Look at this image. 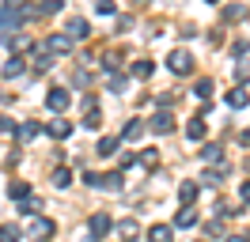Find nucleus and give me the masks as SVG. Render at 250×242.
Segmentation results:
<instances>
[{
  "instance_id": "obj_35",
  "label": "nucleus",
  "mask_w": 250,
  "mask_h": 242,
  "mask_svg": "<svg viewBox=\"0 0 250 242\" xmlns=\"http://www.w3.org/2000/svg\"><path fill=\"white\" fill-rule=\"evenodd\" d=\"M239 140H243V148H250V133H243V136H239Z\"/></svg>"
},
{
  "instance_id": "obj_8",
  "label": "nucleus",
  "mask_w": 250,
  "mask_h": 242,
  "mask_svg": "<svg viewBox=\"0 0 250 242\" xmlns=\"http://www.w3.org/2000/svg\"><path fill=\"white\" fill-rule=\"evenodd\" d=\"M49 53H68V49H72V38H68V34H49Z\"/></svg>"
},
{
  "instance_id": "obj_7",
  "label": "nucleus",
  "mask_w": 250,
  "mask_h": 242,
  "mask_svg": "<svg viewBox=\"0 0 250 242\" xmlns=\"http://www.w3.org/2000/svg\"><path fill=\"white\" fill-rule=\"evenodd\" d=\"M152 133H159V136L174 133V118H171V114H167V110H159L156 118H152Z\"/></svg>"
},
{
  "instance_id": "obj_18",
  "label": "nucleus",
  "mask_w": 250,
  "mask_h": 242,
  "mask_svg": "<svg viewBox=\"0 0 250 242\" xmlns=\"http://www.w3.org/2000/svg\"><path fill=\"white\" fill-rule=\"evenodd\" d=\"M205 133H208V129H205L201 118H193V121L186 125V136H189V140H205Z\"/></svg>"
},
{
  "instance_id": "obj_21",
  "label": "nucleus",
  "mask_w": 250,
  "mask_h": 242,
  "mask_svg": "<svg viewBox=\"0 0 250 242\" xmlns=\"http://www.w3.org/2000/svg\"><path fill=\"white\" fill-rule=\"evenodd\" d=\"M201 159H205V163H220V159H224V151H220L216 144H205V151H201Z\"/></svg>"
},
{
  "instance_id": "obj_28",
  "label": "nucleus",
  "mask_w": 250,
  "mask_h": 242,
  "mask_svg": "<svg viewBox=\"0 0 250 242\" xmlns=\"http://www.w3.org/2000/svg\"><path fill=\"white\" fill-rule=\"evenodd\" d=\"M95 12H99V15H114V0H99Z\"/></svg>"
},
{
  "instance_id": "obj_34",
  "label": "nucleus",
  "mask_w": 250,
  "mask_h": 242,
  "mask_svg": "<svg viewBox=\"0 0 250 242\" xmlns=\"http://www.w3.org/2000/svg\"><path fill=\"white\" fill-rule=\"evenodd\" d=\"M239 197H243V201L250 204V182H243V185H239Z\"/></svg>"
},
{
  "instance_id": "obj_11",
  "label": "nucleus",
  "mask_w": 250,
  "mask_h": 242,
  "mask_svg": "<svg viewBox=\"0 0 250 242\" xmlns=\"http://www.w3.org/2000/svg\"><path fill=\"white\" fill-rule=\"evenodd\" d=\"M23 68H27V64H23V57H8V64H4V80H16V76H23Z\"/></svg>"
},
{
  "instance_id": "obj_1",
  "label": "nucleus",
  "mask_w": 250,
  "mask_h": 242,
  "mask_svg": "<svg viewBox=\"0 0 250 242\" xmlns=\"http://www.w3.org/2000/svg\"><path fill=\"white\" fill-rule=\"evenodd\" d=\"M27 231H31V239H34V242H46V239H53L57 223H53V220H46V216H34Z\"/></svg>"
},
{
  "instance_id": "obj_30",
  "label": "nucleus",
  "mask_w": 250,
  "mask_h": 242,
  "mask_svg": "<svg viewBox=\"0 0 250 242\" xmlns=\"http://www.w3.org/2000/svg\"><path fill=\"white\" fill-rule=\"evenodd\" d=\"M118 64H122V57H118V53H110V57L103 60V68H106V72H114V68H118Z\"/></svg>"
},
{
  "instance_id": "obj_26",
  "label": "nucleus",
  "mask_w": 250,
  "mask_h": 242,
  "mask_svg": "<svg viewBox=\"0 0 250 242\" xmlns=\"http://www.w3.org/2000/svg\"><path fill=\"white\" fill-rule=\"evenodd\" d=\"M64 8V0H42V8H38V12L42 15H53V12H61Z\"/></svg>"
},
{
  "instance_id": "obj_2",
  "label": "nucleus",
  "mask_w": 250,
  "mask_h": 242,
  "mask_svg": "<svg viewBox=\"0 0 250 242\" xmlns=\"http://www.w3.org/2000/svg\"><path fill=\"white\" fill-rule=\"evenodd\" d=\"M167 68H171L174 76H189L193 72V57H189L186 49H174L171 57H167Z\"/></svg>"
},
{
  "instance_id": "obj_20",
  "label": "nucleus",
  "mask_w": 250,
  "mask_h": 242,
  "mask_svg": "<svg viewBox=\"0 0 250 242\" xmlns=\"http://www.w3.org/2000/svg\"><path fill=\"white\" fill-rule=\"evenodd\" d=\"M53 185H57V189H68V185H72V170H68V166H64V170H53Z\"/></svg>"
},
{
  "instance_id": "obj_37",
  "label": "nucleus",
  "mask_w": 250,
  "mask_h": 242,
  "mask_svg": "<svg viewBox=\"0 0 250 242\" xmlns=\"http://www.w3.org/2000/svg\"><path fill=\"white\" fill-rule=\"evenodd\" d=\"M208 4H220V0H208Z\"/></svg>"
},
{
  "instance_id": "obj_13",
  "label": "nucleus",
  "mask_w": 250,
  "mask_h": 242,
  "mask_svg": "<svg viewBox=\"0 0 250 242\" xmlns=\"http://www.w3.org/2000/svg\"><path fill=\"white\" fill-rule=\"evenodd\" d=\"M141 136H144V121H137V118L122 129V140H141Z\"/></svg>"
},
{
  "instance_id": "obj_19",
  "label": "nucleus",
  "mask_w": 250,
  "mask_h": 242,
  "mask_svg": "<svg viewBox=\"0 0 250 242\" xmlns=\"http://www.w3.org/2000/svg\"><path fill=\"white\" fill-rule=\"evenodd\" d=\"M152 72H156V64H152V60H137V64H133V76H137V80H148Z\"/></svg>"
},
{
  "instance_id": "obj_14",
  "label": "nucleus",
  "mask_w": 250,
  "mask_h": 242,
  "mask_svg": "<svg viewBox=\"0 0 250 242\" xmlns=\"http://www.w3.org/2000/svg\"><path fill=\"white\" fill-rule=\"evenodd\" d=\"M148 242H171V227H167V223L148 227Z\"/></svg>"
},
{
  "instance_id": "obj_23",
  "label": "nucleus",
  "mask_w": 250,
  "mask_h": 242,
  "mask_svg": "<svg viewBox=\"0 0 250 242\" xmlns=\"http://www.w3.org/2000/svg\"><path fill=\"white\" fill-rule=\"evenodd\" d=\"M247 15V4H228L224 8V19H243Z\"/></svg>"
},
{
  "instance_id": "obj_33",
  "label": "nucleus",
  "mask_w": 250,
  "mask_h": 242,
  "mask_svg": "<svg viewBox=\"0 0 250 242\" xmlns=\"http://www.w3.org/2000/svg\"><path fill=\"white\" fill-rule=\"evenodd\" d=\"M220 174H224V170H208V174H205V185H220Z\"/></svg>"
},
{
  "instance_id": "obj_17",
  "label": "nucleus",
  "mask_w": 250,
  "mask_h": 242,
  "mask_svg": "<svg viewBox=\"0 0 250 242\" xmlns=\"http://www.w3.org/2000/svg\"><path fill=\"white\" fill-rule=\"evenodd\" d=\"M193 223H197V212L189 208V204L178 212V216H174V227H193Z\"/></svg>"
},
{
  "instance_id": "obj_24",
  "label": "nucleus",
  "mask_w": 250,
  "mask_h": 242,
  "mask_svg": "<svg viewBox=\"0 0 250 242\" xmlns=\"http://www.w3.org/2000/svg\"><path fill=\"white\" fill-rule=\"evenodd\" d=\"M38 133H42V125H38V121H27V125L19 129V136H23V140H34Z\"/></svg>"
},
{
  "instance_id": "obj_29",
  "label": "nucleus",
  "mask_w": 250,
  "mask_h": 242,
  "mask_svg": "<svg viewBox=\"0 0 250 242\" xmlns=\"http://www.w3.org/2000/svg\"><path fill=\"white\" fill-rule=\"evenodd\" d=\"M141 163L148 166V170H152V166L159 163V155H156V151H141Z\"/></svg>"
},
{
  "instance_id": "obj_6",
  "label": "nucleus",
  "mask_w": 250,
  "mask_h": 242,
  "mask_svg": "<svg viewBox=\"0 0 250 242\" xmlns=\"http://www.w3.org/2000/svg\"><path fill=\"white\" fill-rule=\"evenodd\" d=\"M46 133L53 136V140H68V136H72V121H64V118L49 121V125H46Z\"/></svg>"
},
{
  "instance_id": "obj_22",
  "label": "nucleus",
  "mask_w": 250,
  "mask_h": 242,
  "mask_svg": "<svg viewBox=\"0 0 250 242\" xmlns=\"http://www.w3.org/2000/svg\"><path fill=\"white\" fill-rule=\"evenodd\" d=\"M0 242H19V227L16 223H4V227H0Z\"/></svg>"
},
{
  "instance_id": "obj_12",
  "label": "nucleus",
  "mask_w": 250,
  "mask_h": 242,
  "mask_svg": "<svg viewBox=\"0 0 250 242\" xmlns=\"http://www.w3.org/2000/svg\"><path fill=\"white\" fill-rule=\"evenodd\" d=\"M178 201H182V204H193V201H197V182H182V185H178Z\"/></svg>"
},
{
  "instance_id": "obj_10",
  "label": "nucleus",
  "mask_w": 250,
  "mask_h": 242,
  "mask_svg": "<svg viewBox=\"0 0 250 242\" xmlns=\"http://www.w3.org/2000/svg\"><path fill=\"white\" fill-rule=\"evenodd\" d=\"M8 197H12V201H19V204H23V201L31 197V182H12V185H8Z\"/></svg>"
},
{
  "instance_id": "obj_27",
  "label": "nucleus",
  "mask_w": 250,
  "mask_h": 242,
  "mask_svg": "<svg viewBox=\"0 0 250 242\" xmlns=\"http://www.w3.org/2000/svg\"><path fill=\"white\" fill-rule=\"evenodd\" d=\"M193 95H197V99H208V95H212V80H197Z\"/></svg>"
},
{
  "instance_id": "obj_25",
  "label": "nucleus",
  "mask_w": 250,
  "mask_h": 242,
  "mask_svg": "<svg viewBox=\"0 0 250 242\" xmlns=\"http://www.w3.org/2000/svg\"><path fill=\"white\" fill-rule=\"evenodd\" d=\"M118 235H122V239H137V223H133V220L118 223Z\"/></svg>"
},
{
  "instance_id": "obj_36",
  "label": "nucleus",
  "mask_w": 250,
  "mask_h": 242,
  "mask_svg": "<svg viewBox=\"0 0 250 242\" xmlns=\"http://www.w3.org/2000/svg\"><path fill=\"white\" fill-rule=\"evenodd\" d=\"M228 242H247V239H243V235H231V239H228Z\"/></svg>"
},
{
  "instance_id": "obj_5",
  "label": "nucleus",
  "mask_w": 250,
  "mask_h": 242,
  "mask_svg": "<svg viewBox=\"0 0 250 242\" xmlns=\"http://www.w3.org/2000/svg\"><path fill=\"white\" fill-rule=\"evenodd\" d=\"M64 30H68V38H72V42H83V38L91 34L87 19H80V15H76V19H68V27H64Z\"/></svg>"
},
{
  "instance_id": "obj_32",
  "label": "nucleus",
  "mask_w": 250,
  "mask_h": 242,
  "mask_svg": "<svg viewBox=\"0 0 250 242\" xmlns=\"http://www.w3.org/2000/svg\"><path fill=\"white\" fill-rule=\"evenodd\" d=\"M0 133H4V136L16 133V121H12V118H0Z\"/></svg>"
},
{
  "instance_id": "obj_3",
  "label": "nucleus",
  "mask_w": 250,
  "mask_h": 242,
  "mask_svg": "<svg viewBox=\"0 0 250 242\" xmlns=\"http://www.w3.org/2000/svg\"><path fill=\"white\" fill-rule=\"evenodd\" d=\"M46 106L53 110V114H64V110L72 106V95H68V87H49V95H46Z\"/></svg>"
},
{
  "instance_id": "obj_4",
  "label": "nucleus",
  "mask_w": 250,
  "mask_h": 242,
  "mask_svg": "<svg viewBox=\"0 0 250 242\" xmlns=\"http://www.w3.org/2000/svg\"><path fill=\"white\" fill-rule=\"evenodd\" d=\"M110 231V216L106 212H95L91 220H87V235H91V242H103Z\"/></svg>"
},
{
  "instance_id": "obj_16",
  "label": "nucleus",
  "mask_w": 250,
  "mask_h": 242,
  "mask_svg": "<svg viewBox=\"0 0 250 242\" xmlns=\"http://www.w3.org/2000/svg\"><path fill=\"white\" fill-rule=\"evenodd\" d=\"M99 125H103V114H99V106H87V114H83V129H99Z\"/></svg>"
},
{
  "instance_id": "obj_9",
  "label": "nucleus",
  "mask_w": 250,
  "mask_h": 242,
  "mask_svg": "<svg viewBox=\"0 0 250 242\" xmlns=\"http://www.w3.org/2000/svg\"><path fill=\"white\" fill-rule=\"evenodd\" d=\"M247 102H250V91H247V87H235V91H228V106H231V110H243Z\"/></svg>"
},
{
  "instance_id": "obj_31",
  "label": "nucleus",
  "mask_w": 250,
  "mask_h": 242,
  "mask_svg": "<svg viewBox=\"0 0 250 242\" xmlns=\"http://www.w3.org/2000/svg\"><path fill=\"white\" fill-rule=\"evenodd\" d=\"M19 45H27V34H12L8 38V49H19Z\"/></svg>"
},
{
  "instance_id": "obj_15",
  "label": "nucleus",
  "mask_w": 250,
  "mask_h": 242,
  "mask_svg": "<svg viewBox=\"0 0 250 242\" xmlns=\"http://www.w3.org/2000/svg\"><path fill=\"white\" fill-rule=\"evenodd\" d=\"M114 151H118V136H103V140H99V151H95V155H103V159H110Z\"/></svg>"
}]
</instances>
